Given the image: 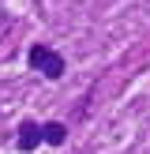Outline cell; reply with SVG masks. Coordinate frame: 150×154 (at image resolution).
I'll use <instances>...</instances> for the list:
<instances>
[{
	"instance_id": "obj_1",
	"label": "cell",
	"mask_w": 150,
	"mask_h": 154,
	"mask_svg": "<svg viewBox=\"0 0 150 154\" xmlns=\"http://www.w3.org/2000/svg\"><path fill=\"white\" fill-rule=\"evenodd\" d=\"M26 60H30V68H34L38 75H45V79H60V75H64V57H60L52 45H30Z\"/></svg>"
},
{
	"instance_id": "obj_2",
	"label": "cell",
	"mask_w": 150,
	"mask_h": 154,
	"mask_svg": "<svg viewBox=\"0 0 150 154\" xmlns=\"http://www.w3.org/2000/svg\"><path fill=\"white\" fill-rule=\"evenodd\" d=\"M41 124H34V120H22L19 124V139H15V147L19 150H34V147H41Z\"/></svg>"
},
{
	"instance_id": "obj_3",
	"label": "cell",
	"mask_w": 150,
	"mask_h": 154,
	"mask_svg": "<svg viewBox=\"0 0 150 154\" xmlns=\"http://www.w3.org/2000/svg\"><path fill=\"white\" fill-rule=\"evenodd\" d=\"M41 139H45V143H52V147H64L68 128L60 124V120H49V124H41Z\"/></svg>"
}]
</instances>
